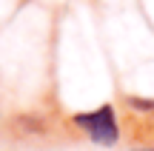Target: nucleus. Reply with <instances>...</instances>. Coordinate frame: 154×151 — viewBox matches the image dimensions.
Here are the masks:
<instances>
[{
  "mask_svg": "<svg viewBox=\"0 0 154 151\" xmlns=\"http://www.w3.org/2000/svg\"><path fill=\"white\" fill-rule=\"evenodd\" d=\"M69 125L83 140H88L91 146H100V148H117L123 143V123L111 103L86 108V111H74L69 117Z\"/></svg>",
  "mask_w": 154,
  "mask_h": 151,
  "instance_id": "1",
  "label": "nucleus"
},
{
  "mask_svg": "<svg viewBox=\"0 0 154 151\" xmlns=\"http://www.w3.org/2000/svg\"><path fill=\"white\" fill-rule=\"evenodd\" d=\"M123 108L131 114V120H151L154 123V97L126 94L123 97Z\"/></svg>",
  "mask_w": 154,
  "mask_h": 151,
  "instance_id": "2",
  "label": "nucleus"
},
{
  "mask_svg": "<svg viewBox=\"0 0 154 151\" xmlns=\"http://www.w3.org/2000/svg\"><path fill=\"white\" fill-rule=\"evenodd\" d=\"M131 151H154V146H146V148H131Z\"/></svg>",
  "mask_w": 154,
  "mask_h": 151,
  "instance_id": "3",
  "label": "nucleus"
}]
</instances>
